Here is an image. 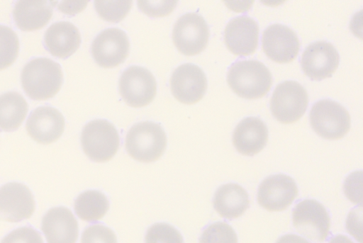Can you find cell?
Masks as SVG:
<instances>
[{
    "label": "cell",
    "mask_w": 363,
    "mask_h": 243,
    "mask_svg": "<svg viewBox=\"0 0 363 243\" xmlns=\"http://www.w3.org/2000/svg\"><path fill=\"white\" fill-rule=\"evenodd\" d=\"M21 81L29 98L33 101H46L59 93L64 76L58 63L48 58H36L24 67Z\"/></svg>",
    "instance_id": "1"
},
{
    "label": "cell",
    "mask_w": 363,
    "mask_h": 243,
    "mask_svg": "<svg viewBox=\"0 0 363 243\" xmlns=\"http://www.w3.org/2000/svg\"><path fill=\"white\" fill-rule=\"evenodd\" d=\"M227 81L235 94L250 100L264 97L272 85L271 72L264 64L257 60L234 63L228 70Z\"/></svg>",
    "instance_id": "2"
},
{
    "label": "cell",
    "mask_w": 363,
    "mask_h": 243,
    "mask_svg": "<svg viewBox=\"0 0 363 243\" xmlns=\"http://www.w3.org/2000/svg\"><path fill=\"white\" fill-rule=\"evenodd\" d=\"M167 138L163 128L155 123H139L131 128L125 139V148L134 159L150 163L164 153Z\"/></svg>",
    "instance_id": "3"
},
{
    "label": "cell",
    "mask_w": 363,
    "mask_h": 243,
    "mask_svg": "<svg viewBox=\"0 0 363 243\" xmlns=\"http://www.w3.org/2000/svg\"><path fill=\"white\" fill-rule=\"evenodd\" d=\"M81 141L84 153L98 163L111 160L118 152L121 144L117 129L106 120L89 123L84 128Z\"/></svg>",
    "instance_id": "4"
},
{
    "label": "cell",
    "mask_w": 363,
    "mask_h": 243,
    "mask_svg": "<svg viewBox=\"0 0 363 243\" xmlns=\"http://www.w3.org/2000/svg\"><path fill=\"white\" fill-rule=\"evenodd\" d=\"M309 119L314 132L325 140H340L350 128L348 111L330 99L320 100L314 103L310 111Z\"/></svg>",
    "instance_id": "5"
},
{
    "label": "cell",
    "mask_w": 363,
    "mask_h": 243,
    "mask_svg": "<svg viewBox=\"0 0 363 243\" xmlns=\"http://www.w3.org/2000/svg\"><path fill=\"white\" fill-rule=\"evenodd\" d=\"M308 105L306 91L294 81H286L279 84L270 100L272 115L283 124L298 121L306 113Z\"/></svg>",
    "instance_id": "6"
},
{
    "label": "cell",
    "mask_w": 363,
    "mask_h": 243,
    "mask_svg": "<svg viewBox=\"0 0 363 243\" xmlns=\"http://www.w3.org/2000/svg\"><path fill=\"white\" fill-rule=\"evenodd\" d=\"M119 91L127 105L133 108H143L155 99L157 82L153 74L147 69L132 66L121 75Z\"/></svg>",
    "instance_id": "7"
},
{
    "label": "cell",
    "mask_w": 363,
    "mask_h": 243,
    "mask_svg": "<svg viewBox=\"0 0 363 243\" xmlns=\"http://www.w3.org/2000/svg\"><path fill=\"white\" fill-rule=\"evenodd\" d=\"M293 225L298 232L315 242L324 241L329 233L330 218L318 201L306 199L299 202L292 213Z\"/></svg>",
    "instance_id": "8"
},
{
    "label": "cell",
    "mask_w": 363,
    "mask_h": 243,
    "mask_svg": "<svg viewBox=\"0 0 363 243\" xmlns=\"http://www.w3.org/2000/svg\"><path fill=\"white\" fill-rule=\"evenodd\" d=\"M210 37L209 27L202 16L187 13L176 23L173 41L177 50L185 56H195L206 48Z\"/></svg>",
    "instance_id": "9"
},
{
    "label": "cell",
    "mask_w": 363,
    "mask_h": 243,
    "mask_svg": "<svg viewBox=\"0 0 363 243\" xmlns=\"http://www.w3.org/2000/svg\"><path fill=\"white\" fill-rule=\"evenodd\" d=\"M35 208L34 196L26 185L12 182L0 187V219L21 222L30 218Z\"/></svg>",
    "instance_id": "10"
},
{
    "label": "cell",
    "mask_w": 363,
    "mask_h": 243,
    "mask_svg": "<svg viewBox=\"0 0 363 243\" xmlns=\"http://www.w3.org/2000/svg\"><path fill=\"white\" fill-rule=\"evenodd\" d=\"M130 42L126 33L117 28L103 31L94 40L91 54L95 62L103 68H114L128 57Z\"/></svg>",
    "instance_id": "11"
},
{
    "label": "cell",
    "mask_w": 363,
    "mask_h": 243,
    "mask_svg": "<svg viewBox=\"0 0 363 243\" xmlns=\"http://www.w3.org/2000/svg\"><path fill=\"white\" fill-rule=\"evenodd\" d=\"M340 56L336 49L325 41L315 42L304 50L301 67L311 81H320L330 78L337 70Z\"/></svg>",
    "instance_id": "12"
},
{
    "label": "cell",
    "mask_w": 363,
    "mask_h": 243,
    "mask_svg": "<svg viewBox=\"0 0 363 243\" xmlns=\"http://www.w3.org/2000/svg\"><path fill=\"white\" fill-rule=\"evenodd\" d=\"M173 96L181 103L192 105L205 96L208 81L203 70L192 64H182L177 68L170 79Z\"/></svg>",
    "instance_id": "13"
},
{
    "label": "cell",
    "mask_w": 363,
    "mask_h": 243,
    "mask_svg": "<svg viewBox=\"0 0 363 243\" xmlns=\"http://www.w3.org/2000/svg\"><path fill=\"white\" fill-rule=\"evenodd\" d=\"M262 43L267 57L279 64L293 62L300 50V42L296 34L281 24L269 26L263 32Z\"/></svg>",
    "instance_id": "14"
},
{
    "label": "cell",
    "mask_w": 363,
    "mask_h": 243,
    "mask_svg": "<svg viewBox=\"0 0 363 243\" xmlns=\"http://www.w3.org/2000/svg\"><path fill=\"white\" fill-rule=\"evenodd\" d=\"M298 190L295 181L284 174L272 175L259 185L257 201L269 211L286 209L298 196Z\"/></svg>",
    "instance_id": "15"
},
{
    "label": "cell",
    "mask_w": 363,
    "mask_h": 243,
    "mask_svg": "<svg viewBox=\"0 0 363 243\" xmlns=\"http://www.w3.org/2000/svg\"><path fill=\"white\" fill-rule=\"evenodd\" d=\"M259 35L257 23L248 16H240L231 20L226 26L224 42L234 55L247 57L257 50Z\"/></svg>",
    "instance_id": "16"
},
{
    "label": "cell",
    "mask_w": 363,
    "mask_h": 243,
    "mask_svg": "<svg viewBox=\"0 0 363 243\" xmlns=\"http://www.w3.org/2000/svg\"><path fill=\"white\" fill-rule=\"evenodd\" d=\"M26 128L35 141L50 145L57 141L63 135L65 120L63 115L53 107H39L30 114Z\"/></svg>",
    "instance_id": "17"
},
{
    "label": "cell",
    "mask_w": 363,
    "mask_h": 243,
    "mask_svg": "<svg viewBox=\"0 0 363 243\" xmlns=\"http://www.w3.org/2000/svg\"><path fill=\"white\" fill-rule=\"evenodd\" d=\"M42 230L48 243H77L79 237L78 221L65 207L50 209L43 217Z\"/></svg>",
    "instance_id": "18"
},
{
    "label": "cell",
    "mask_w": 363,
    "mask_h": 243,
    "mask_svg": "<svg viewBox=\"0 0 363 243\" xmlns=\"http://www.w3.org/2000/svg\"><path fill=\"white\" fill-rule=\"evenodd\" d=\"M268 135L267 127L262 120L249 117L236 126L233 135V143L239 153L252 157L265 147Z\"/></svg>",
    "instance_id": "19"
},
{
    "label": "cell",
    "mask_w": 363,
    "mask_h": 243,
    "mask_svg": "<svg viewBox=\"0 0 363 243\" xmlns=\"http://www.w3.org/2000/svg\"><path fill=\"white\" fill-rule=\"evenodd\" d=\"M56 1H18L13 11L16 27L23 32L43 29L51 21Z\"/></svg>",
    "instance_id": "20"
},
{
    "label": "cell",
    "mask_w": 363,
    "mask_h": 243,
    "mask_svg": "<svg viewBox=\"0 0 363 243\" xmlns=\"http://www.w3.org/2000/svg\"><path fill=\"white\" fill-rule=\"evenodd\" d=\"M81 34L77 28L69 22H60L52 25L46 32L45 45L54 57L67 59L80 47Z\"/></svg>",
    "instance_id": "21"
},
{
    "label": "cell",
    "mask_w": 363,
    "mask_h": 243,
    "mask_svg": "<svg viewBox=\"0 0 363 243\" xmlns=\"http://www.w3.org/2000/svg\"><path fill=\"white\" fill-rule=\"evenodd\" d=\"M213 206L218 214L228 220L242 215L250 206L247 191L237 183L220 186L213 198Z\"/></svg>",
    "instance_id": "22"
},
{
    "label": "cell",
    "mask_w": 363,
    "mask_h": 243,
    "mask_svg": "<svg viewBox=\"0 0 363 243\" xmlns=\"http://www.w3.org/2000/svg\"><path fill=\"white\" fill-rule=\"evenodd\" d=\"M28 113V104L19 93L9 92L0 96V130L4 132L17 130Z\"/></svg>",
    "instance_id": "23"
},
{
    "label": "cell",
    "mask_w": 363,
    "mask_h": 243,
    "mask_svg": "<svg viewBox=\"0 0 363 243\" xmlns=\"http://www.w3.org/2000/svg\"><path fill=\"white\" fill-rule=\"evenodd\" d=\"M110 208L106 196L99 191H87L80 194L75 200L77 215L83 220L95 222L102 219Z\"/></svg>",
    "instance_id": "24"
},
{
    "label": "cell",
    "mask_w": 363,
    "mask_h": 243,
    "mask_svg": "<svg viewBox=\"0 0 363 243\" xmlns=\"http://www.w3.org/2000/svg\"><path fill=\"white\" fill-rule=\"evenodd\" d=\"M20 52L17 34L10 28L0 26V71L12 66Z\"/></svg>",
    "instance_id": "25"
},
{
    "label": "cell",
    "mask_w": 363,
    "mask_h": 243,
    "mask_svg": "<svg viewBox=\"0 0 363 243\" xmlns=\"http://www.w3.org/2000/svg\"><path fill=\"white\" fill-rule=\"evenodd\" d=\"M132 1H95L99 16L105 21L118 23L125 18L132 8Z\"/></svg>",
    "instance_id": "26"
},
{
    "label": "cell",
    "mask_w": 363,
    "mask_h": 243,
    "mask_svg": "<svg viewBox=\"0 0 363 243\" xmlns=\"http://www.w3.org/2000/svg\"><path fill=\"white\" fill-rule=\"evenodd\" d=\"M199 243H238V236L230 225L217 222L203 230Z\"/></svg>",
    "instance_id": "27"
},
{
    "label": "cell",
    "mask_w": 363,
    "mask_h": 243,
    "mask_svg": "<svg viewBox=\"0 0 363 243\" xmlns=\"http://www.w3.org/2000/svg\"><path fill=\"white\" fill-rule=\"evenodd\" d=\"M146 243H184L181 232L174 226L159 222L154 224L147 231Z\"/></svg>",
    "instance_id": "28"
},
{
    "label": "cell",
    "mask_w": 363,
    "mask_h": 243,
    "mask_svg": "<svg viewBox=\"0 0 363 243\" xmlns=\"http://www.w3.org/2000/svg\"><path fill=\"white\" fill-rule=\"evenodd\" d=\"M82 243H118L114 231L102 224H94L86 228Z\"/></svg>",
    "instance_id": "29"
},
{
    "label": "cell",
    "mask_w": 363,
    "mask_h": 243,
    "mask_svg": "<svg viewBox=\"0 0 363 243\" xmlns=\"http://www.w3.org/2000/svg\"><path fill=\"white\" fill-rule=\"evenodd\" d=\"M1 243H44L42 234L32 227L17 228L7 234Z\"/></svg>",
    "instance_id": "30"
},
{
    "label": "cell",
    "mask_w": 363,
    "mask_h": 243,
    "mask_svg": "<svg viewBox=\"0 0 363 243\" xmlns=\"http://www.w3.org/2000/svg\"><path fill=\"white\" fill-rule=\"evenodd\" d=\"M177 1H138L141 11L150 18H162L171 14Z\"/></svg>",
    "instance_id": "31"
},
{
    "label": "cell",
    "mask_w": 363,
    "mask_h": 243,
    "mask_svg": "<svg viewBox=\"0 0 363 243\" xmlns=\"http://www.w3.org/2000/svg\"><path fill=\"white\" fill-rule=\"evenodd\" d=\"M86 2H62L59 6L61 12L68 15H75L82 12L88 4Z\"/></svg>",
    "instance_id": "32"
},
{
    "label": "cell",
    "mask_w": 363,
    "mask_h": 243,
    "mask_svg": "<svg viewBox=\"0 0 363 243\" xmlns=\"http://www.w3.org/2000/svg\"><path fill=\"white\" fill-rule=\"evenodd\" d=\"M277 243H311L305 238L294 234H287L281 236Z\"/></svg>",
    "instance_id": "33"
},
{
    "label": "cell",
    "mask_w": 363,
    "mask_h": 243,
    "mask_svg": "<svg viewBox=\"0 0 363 243\" xmlns=\"http://www.w3.org/2000/svg\"><path fill=\"white\" fill-rule=\"evenodd\" d=\"M329 243H354L347 237L342 234H337L331 238Z\"/></svg>",
    "instance_id": "34"
}]
</instances>
